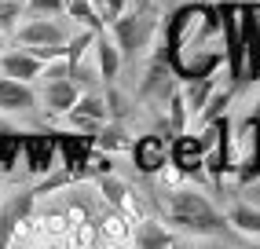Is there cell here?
<instances>
[{
  "label": "cell",
  "instance_id": "cell-1",
  "mask_svg": "<svg viewBox=\"0 0 260 249\" xmlns=\"http://www.w3.org/2000/svg\"><path fill=\"white\" fill-rule=\"evenodd\" d=\"M161 209H165V220L176 231H187V235H228L231 231L228 216H223L202 191H190V187L165 191Z\"/></svg>",
  "mask_w": 260,
  "mask_h": 249
},
{
  "label": "cell",
  "instance_id": "cell-2",
  "mask_svg": "<svg viewBox=\"0 0 260 249\" xmlns=\"http://www.w3.org/2000/svg\"><path fill=\"white\" fill-rule=\"evenodd\" d=\"M107 33L114 37V44L121 51V63H136L147 55L154 33H158V15L150 8H128L107 26Z\"/></svg>",
  "mask_w": 260,
  "mask_h": 249
},
{
  "label": "cell",
  "instance_id": "cell-3",
  "mask_svg": "<svg viewBox=\"0 0 260 249\" xmlns=\"http://www.w3.org/2000/svg\"><path fill=\"white\" fill-rule=\"evenodd\" d=\"M70 37H74L70 26H66L62 19H51V15H37V19H29V22H22L19 29H15V44L29 48L33 55L44 59V63L66 55V41Z\"/></svg>",
  "mask_w": 260,
  "mask_h": 249
},
{
  "label": "cell",
  "instance_id": "cell-4",
  "mask_svg": "<svg viewBox=\"0 0 260 249\" xmlns=\"http://www.w3.org/2000/svg\"><path fill=\"white\" fill-rule=\"evenodd\" d=\"M77 96H81V88L70 74H44V88H41L37 103L48 110V117H62L77 103Z\"/></svg>",
  "mask_w": 260,
  "mask_h": 249
},
{
  "label": "cell",
  "instance_id": "cell-5",
  "mask_svg": "<svg viewBox=\"0 0 260 249\" xmlns=\"http://www.w3.org/2000/svg\"><path fill=\"white\" fill-rule=\"evenodd\" d=\"M33 202H37V191H19V194H11V198L0 205V245H11L15 231L29 220Z\"/></svg>",
  "mask_w": 260,
  "mask_h": 249
},
{
  "label": "cell",
  "instance_id": "cell-6",
  "mask_svg": "<svg viewBox=\"0 0 260 249\" xmlns=\"http://www.w3.org/2000/svg\"><path fill=\"white\" fill-rule=\"evenodd\" d=\"M66 117H70V124L77 132H95L103 121H110V110H107V99L99 92H81L77 103L66 110Z\"/></svg>",
  "mask_w": 260,
  "mask_h": 249
},
{
  "label": "cell",
  "instance_id": "cell-7",
  "mask_svg": "<svg viewBox=\"0 0 260 249\" xmlns=\"http://www.w3.org/2000/svg\"><path fill=\"white\" fill-rule=\"evenodd\" d=\"M19 158L26 162V169L33 176H44L48 169H55L59 162V147H55V136H22V150Z\"/></svg>",
  "mask_w": 260,
  "mask_h": 249
},
{
  "label": "cell",
  "instance_id": "cell-8",
  "mask_svg": "<svg viewBox=\"0 0 260 249\" xmlns=\"http://www.w3.org/2000/svg\"><path fill=\"white\" fill-rule=\"evenodd\" d=\"M169 162L180 165L183 176H202V165H205V143H202V136L180 132V136L169 143Z\"/></svg>",
  "mask_w": 260,
  "mask_h": 249
},
{
  "label": "cell",
  "instance_id": "cell-9",
  "mask_svg": "<svg viewBox=\"0 0 260 249\" xmlns=\"http://www.w3.org/2000/svg\"><path fill=\"white\" fill-rule=\"evenodd\" d=\"M0 70H4V77H15V81L33 84V81H41V74H44V59H37L29 48L15 44L11 51L0 55Z\"/></svg>",
  "mask_w": 260,
  "mask_h": 249
},
{
  "label": "cell",
  "instance_id": "cell-10",
  "mask_svg": "<svg viewBox=\"0 0 260 249\" xmlns=\"http://www.w3.org/2000/svg\"><path fill=\"white\" fill-rule=\"evenodd\" d=\"M37 110V92L26 81L0 77V114H33Z\"/></svg>",
  "mask_w": 260,
  "mask_h": 249
},
{
  "label": "cell",
  "instance_id": "cell-11",
  "mask_svg": "<svg viewBox=\"0 0 260 249\" xmlns=\"http://www.w3.org/2000/svg\"><path fill=\"white\" fill-rule=\"evenodd\" d=\"M128 150H132L136 169L147 172V176H154V172H158V169L169 162V143H165L161 136H140Z\"/></svg>",
  "mask_w": 260,
  "mask_h": 249
},
{
  "label": "cell",
  "instance_id": "cell-12",
  "mask_svg": "<svg viewBox=\"0 0 260 249\" xmlns=\"http://www.w3.org/2000/svg\"><path fill=\"white\" fill-rule=\"evenodd\" d=\"M92 55H95V70H99V77L107 81V84H114L125 63H121V51H117L114 37L107 33V26L95 33V41H92Z\"/></svg>",
  "mask_w": 260,
  "mask_h": 249
},
{
  "label": "cell",
  "instance_id": "cell-13",
  "mask_svg": "<svg viewBox=\"0 0 260 249\" xmlns=\"http://www.w3.org/2000/svg\"><path fill=\"white\" fill-rule=\"evenodd\" d=\"M132 242L140 249H165V245H176V231H169L161 220H150V216H140L132 224Z\"/></svg>",
  "mask_w": 260,
  "mask_h": 249
},
{
  "label": "cell",
  "instance_id": "cell-14",
  "mask_svg": "<svg viewBox=\"0 0 260 249\" xmlns=\"http://www.w3.org/2000/svg\"><path fill=\"white\" fill-rule=\"evenodd\" d=\"M213 88H216V77H213V74H205V77H187V84L180 88V92H183V103H187L190 117H198V114H202V106L209 103Z\"/></svg>",
  "mask_w": 260,
  "mask_h": 249
},
{
  "label": "cell",
  "instance_id": "cell-15",
  "mask_svg": "<svg viewBox=\"0 0 260 249\" xmlns=\"http://www.w3.org/2000/svg\"><path fill=\"white\" fill-rule=\"evenodd\" d=\"M228 224H231V231H242V235H260V205H249V202L231 205Z\"/></svg>",
  "mask_w": 260,
  "mask_h": 249
},
{
  "label": "cell",
  "instance_id": "cell-16",
  "mask_svg": "<svg viewBox=\"0 0 260 249\" xmlns=\"http://www.w3.org/2000/svg\"><path fill=\"white\" fill-rule=\"evenodd\" d=\"M95 147L99 150H128L132 147V139H128V132L121 129V124H110V121H103L99 129H95Z\"/></svg>",
  "mask_w": 260,
  "mask_h": 249
},
{
  "label": "cell",
  "instance_id": "cell-17",
  "mask_svg": "<svg viewBox=\"0 0 260 249\" xmlns=\"http://www.w3.org/2000/svg\"><path fill=\"white\" fill-rule=\"evenodd\" d=\"M62 15H70L77 26H88V29H103V19L92 0H66L62 4Z\"/></svg>",
  "mask_w": 260,
  "mask_h": 249
},
{
  "label": "cell",
  "instance_id": "cell-18",
  "mask_svg": "<svg viewBox=\"0 0 260 249\" xmlns=\"http://www.w3.org/2000/svg\"><path fill=\"white\" fill-rule=\"evenodd\" d=\"M19 150H22V136L0 129V172H11L19 165Z\"/></svg>",
  "mask_w": 260,
  "mask_h": 249
},
{
  "label": "cell",
  "instance_id": "cell-19",
  "mask_svg": "<svg viewBox=\"0 0 260 249\" xmlns=\"http://www.w3.org/2000/svg\"><path fill=\"white\" fill-rule=\"evenodd\" d=\"M92 4H95V11H99L103 26H110V22L117 19L121 11H128V8L136 4V0H92Z\"/></svg>",
  "mask_w": 260,
  "mask_h": 249
},
{
  "label": "cell",
  "instance_id": "cell-20",
  "mask_svg": "<svg viewBox=\"0 0 260 249\" xmlns=\"http://www.w3.org/2000/svg\"><path fill=\"white\" fill-rule=\"evenodd\" d=\"M66 0H26V11L29 15H62Z\"/></svg>",
  "mask_w": 260,
  "mask_h": 249
},
{
  "label": "cell",
  "instance_id": "cell-21",
  "mask_svg": "<svg viewBox=\"0 0 260 249\" xmlns=\"http://www.w3.org/2000/svg\"><path fill=\"white\" fill-rule=\"evenodd\" d=\"M249 117H260V99H256V110H253V114H249Z\"/></svg>",
  "mask_w": 260,
  "mask_h": 249
},
{
  "label": "cell",
  "instance_id": "cell-22",
  "mask_svg": "<svg viewBox=\"0 0 260 249\" xmlns=\"http://www.w3.org/2000/svg\"><path fill=\"white\" fill-rule=\"evenodd\" d=\"M4 33H8V29H4V22H0V41H4Z\"/></svg>",
  "mask_w": 260,
  "mask_h": 249
},
{
  "label": "cell",
  "instance_id": "cell-23",
  "mask_svg": "<svg viewBox=\"0 0 260 249\" xmlns=\"http://www.w3.org/2000/svg\"><path fill=\"white\" fill-rule=\"evenodd\" d=\"M0 77H4V70H0Z\"/></svg>",
  "mask_w": 260,
  "mask_h": 249
},
{
  "label": "cell",
  "instance_id": "cell-24",
  "mask_svg": "<svg viewBox=\"0 0 260 249\" xmlns=\"http://www.w3.org/2000/svg\"><path fill=\"white\" fill-rule=\"evenodd\" d=\"M0 8H4V0H0Z\"/></svg>",
  "mask_w": 260,
  "mask_h": 249
},
{
  "label": "cell",
  "instance_id": "cell-25",
  "mask_svg": "<svg viewBox=\"0 0 260 249\" xmlns=\"http://www.w3.org/2000/svg\"><path fill=\"white\" fill-rule=\"evenodd\" d=\"M136 4H143V0H136Z\"/></svg>",
  "mask_w": 260,
  "mask_h": 249
},
{
  "label": "cell",
  "instance_id": "cell-26",
  "mask_svg": "<svg viewBox=\"0 0 260 249\" xmlns=\"http://www.w3.org/2000/svg\"><path fill=\"white\" fill-rule=\"evenodd\" d=\"M4 4H8V0H4Z\"/></svg>",
  "mask_w": 260,
  "mask_h": 249
}]
</instances>
